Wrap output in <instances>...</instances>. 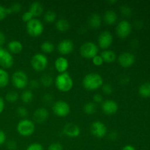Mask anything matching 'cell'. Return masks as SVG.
Masks as SVG:
<instances>
[{
  "mask_svg": "<svg viewBox=\"0 0 150 150\" xmlns=\"http://www.w3.org/2000/svg\"><path fill=\"white\" fill-rule=\"evenodd\" d=\"M12 82L17 89H24L29 83L27 75L22 70H17L12 76Z\"/></svg>",
  "mask_w": 150,
  "mask_h": 150,
  "instance_id": "52a82bcc",
  "label": "cell"
},
{
  "mask_svg": "<svg viewBox=\"0 0 150 150\" xmlns=\"http://www.w3.org/2000/svg\"><path fill=\"white\" fill-rule=\"evenodd\" d=\"M52 109L54 114L60 117H66L70 112V105L67 102L63 100H58L54 103Z\"/></svg>",
  "mask_w": 150,
  "mask_h": 150,
  "instance_id": "ba28073f",
  "label": "cell"
},
{
  "mask_svg": "<svg viewBox=\"0 0 150 150\" xmlns=\"http://www.w3.org/2000/svg\"><path fill=\"white\" fill-rule=\"evenodd\" d=\"M63 133L70 138H76L81 134V129L74 123H67L63 128Z\"/></svg>",
  "mask_w": 150,
  "mask_h": 150,
  "instance_id": "5bb4252c",
  "label": "cell"
},
{
  "mask_svg": "<svg viewBox=\"0 0 150 150\" xmlns=\"http://www.w3.org/2000/svg\"><path fill=\"white\" fill-rule=\"evenodd\" d=\"M135 56L129 52H123L119 56V64L123 67H129L133 65L135 62Z\"/></svg>",
  "mask_w": 150,
  "mask_h": 150,
  "instance_id": "4fadbf2b",
  "label": "cell"
},
{
  "mask_svg": "<svg viewBox=\"0 0 150 150\" xmlns=\"http://www.w3.org/2000/svg\"><path fill=\"white\" fill-rule=\"evenodd\" d=\"M13 63H14V59H13V55L11 53L6 50L4 54L0 57V65L3 68H10L13 66Z\"/></svg>",
  "mask_w": 150,
  "mask_h": 150,
  "instance_id": "e0dca14e",
  "label": "cell"
},
{
  "mask_svg": "<svg viewBox=\"0 0 150 150\" xmlns=\"http://www.w3.org/2000/svg\"><path fill=\"white\" fill-rule=\"evenodd\" d=\"M5 98L8 102L14 103L17 101L18 99V94L16 91H9L6 94Z\"/></svg>",
  "mask_w": 150,
  "mask_h": 150,
  "instance_id": "1f68e13d",
  "label": "cell"
},
{
  "mask_svg": "<svg viewBox=\"0 0 150 150\" xmlns=\"http://www.w3.org/2000/svg\"><path fill=\"white\" fill-rule=\"evenodd\" d=\"M56 28L58 31L62 32H67L70 29V22L65 18H60L56 22Z\"/></svg>",
  "mask_w": 150,
  "mask_h": 150,
  "instance_id": "cb8c5ba5",
  "label": "cell"
},
{
  "mask_svg": "<svg viewBox=\"0 0 150 150\" xmlns=\"http://www.w3.org/2000/svg\"><path fill=\"white\" fill-rule=\"evenodd\" d=\"M17 131L21 136L27 137L33 134L35 130V125L34 122L28 119L21 120L17 125Z\"/></svg>",
  "mask_w": 150,
  "mask_h": 150,
  "instance_id": "3957f363",
  "label": "cell"
},
{
  "mask_svg": "<svg viewBox=\"0 0 150 150\" xmlns=\"http://www.w3.org/2000/svg\"><path fill=\"white\" fill-rule=\"evenodd\" d=\"M48 61L46 56L40 53L35 54L31 59V64L32 68L38 72L45 70L48 65Z\"/></svg>",
  "mask_w": 150,
  "mask_h": 150,
  "instance_id": "5b68a950",
  "label": "cell"
},
{
  "mask_svg": "<svg viewBox=\"0 0 150 150\" xmlns=\"http://www.w3.org/2000/svg\"><path fill=\"white\" fill-rule=\"evenodd\" d=\"M139 92L141 96L143 98H149L150 97V82H146L141 85L139 89Z\"/></svg>",
  "mask_w": 150,
  "mask_h": 150,
  "instance_id": "484cf974",
  "label": "cell"
},
{
  "mask_svg": "<svg viewBox=\"0 0 150 150\" xmlns=\"http://www.w3.org/2000/svg\"><path fill=\"white\" fill-rule=\"evenodd\" d=\"M74 48V44L71 40L64 39L59 42L58 45L59 52L63 55L69 54L73 51Z\"/></svg>",
  "mask_w": 150,
  "mask_h": 150,
  "instance_id": "9a60e30c",
  "label": "cell"
},
{
  "mask_svg": "<svg viewBox=\"0 0 150 150\" xmlns=\"http://www.w3.org/2000/svg\"><path fill=\"white\" fill-rule=\"evenodd\" d=\"M48 116H49V114L46 108H38L33 113V120L35 122L42 124L48 120Z\"/></svg>",
  "mask_w": 150,
  "mask_h": 150,
  "instance_id": "2e32d148",
  "label": "cell"
},
{
  "mask_svg": "<svg viewBox=\"0 0 150 150\" xmlns=\"http://www.w3.org/2000/svg\"><path fill=\"white\" fill-rule=\"evenodd\" d=\"M7 48L9 50V52H11L12 54H18L21 53L23 50V44L18 40H11L7 44Z\"/></svg>",
  "mask_w": 150,
  "mask_h": 150,
  "instance_id": "d6986e66",
  "label": "cell"
},
{
  "mask_svg": "<svg viewBox=\"0 0 150 150\" xmlns=\"http://www.w3.org/2000/svg\"><path fill=\"white\" fill-rule=\"evenodd\" d=\"M7 15H8V13H7V7L0 4V21L5 18L6 16H7Z\"/></svg>",
  "mask_w": 150,
  "mask_h": 150,
  "instance_id": "b9f144b4",
  "label": "cell"
},
{
  "mask_svg": "<svg viewBox=\"0 0 150 150\" xmlns=\"http://www.w3.org/2000/svg\"><path fill=\"white\" fill-rule=\"evenodd\" d=\"M5 51H6V50L4 49V48H3L2 47H0V57H1V56L4 54V52H5Z\"/></svg>",
  "mask_w": 150,
  "mask_h": 150,
  "instance_id": "f5cc1de1",
  "label": "cell"
},
{
  "mask_svg": "<svg viewBox=\"0 0 150 150\" xmlns=\"http://www.w3.org/2000/svg\"><path fill=\"white\" fill-rule=\"evenodd\" d=\"M132 26L130 22L126 20L120 21L116 27V33L120 38H125L130 34Z\"/></svg>",
  "mask_w": 150,
  "mask_h": 150,
  "instance_id": "30bf717a",
  "label": "cell"
},
{
  "mask_svg": "<svg viewBox=\"0 0 150 150\" xmlns=\"http://www.w3.org/2000/svg\"><path fill=\"white\" fill-rule=\"evenodd\" d=\"M29 11L32 13L34 17H38L43 12V6L40 1H34L30 5Z\"/></svg>",
  "mask_w": 150,
  "mask_h": 150,
  "instance_id": "ffe728a7",
  "label": "cell"
},
{
  "mask_svg": "<svg viewBox=\"0 0 150 150\" xmlns=\"http://www.w3.org/2000/svg\"><path fill=\"white\" fill-rule=\"evenodd\" d=\"M40 83H41V84L43 86L45 87H49L53 83V79L51 77V75L49 74H43L40 78Z\"/></svg>",
  "mask_w": 150,
  "mask_h": 150,
  "instance_id": "f1b7e54d",
  "label": "cell"
},
{
  "mask_svg": "<svg viewBox=\"0 0 150 150\" xmlns=\"http://www.w3.org/2000/svg\"><path fill=\"white\" fill-rule=\"evenodd\" d=\"M54 65L57 71L59 72L60 73H65L69 67L68 60L64 57H60L55 60Z\"/></svg>",
  "mask_w": 150,
  "mask_h": 150,
  "instance_id": "ac0fdd59",
  "label": "cell"
},
{
  "mask_svg": "<svg viewBox=\"0 0 150 150\" xmlns=\"http://www.w3.org/2000/svg\"><path fill=\"white\" fill-rule=\"evenodd\" d=\"M10 10H11L12 13H17L18 12L21 11L22 8V6L20 3L18 2H14L13 4H11V6L10 7Z\"/></svg>",
  "mask_w": 150,
  "mask_h": 150,
  "instance_id": "8d00e7d4",
  "label": "cell"
},
{
  "mask_svg": "<svg viewBox=\"0 0 150 150\" xmlns=\"http://www.w3.org/2000/svg\"><path fill=\"white\" fill-rule=\"evenodd\" d=\"M98 46L92 42H86L81 46L80 54L86 59H92L98 55Z\"/></svg>",
  "mask_w": 150,
  "mask_h": 150,
  "instance_id": "8992f818",
  "label": "cell"
},
{
  "mask_svg": "<svg viewBox=\"0 0 150 150\" xmlns=\"http://www.w3.org/2000/svg\"><path fill=\"white\" fill-rule=\"evenodd\" d=\"M122 150H136V148L132 145H125V146H123Z\"/></svg>",
  "mask_w": 150,
  "mask_h": 150,
  "instance_id": "816d5d0a",
  "label": "cell"
},
{
  "mask_svg": "<svg viewBox=\"0 0 150 150\" xmlns=\"http://www.w3.org/2000/svg\"><path fill=\"white\" fill-rule=\"evenodd\" d=\"M16 113H17V114L19 116V117H22V118H23V117H26L28 115L27 109L23 106L18 107V108H17V110H16Z\"/></svg>",
  "mask_w": 150,
  "mask_h": 150,
  "instance_id": "d590c367",
  "label": "cell"
},
{
  "mask_svg": "<svg viewBox=\"0 0 150 150\" xmlns=\"http://www.w3.org/2000/svg\"><path fill=\"white\" fill-rule=\"evenodd\" d=\"M130 79L127 76H122L120 78V83H122V84H127L128 83Z\"/></svg>",
  "mask_w": 150,
  "mask_h": 150,
  "instance_id": "7dc6e473",
  "label": "cell"
},
{
  "mask_svg": "<svg viewBox=\"0 0 150 150\" xmlns=\"http://www.w3.org/2000/svg\"><path fill=\"white\" fill-rule=\"evenodd\" d=\"M42 103L46 105H50L53 103L54 100V97L51 93H45V95L42 96Z\"/></svg>",
  "mask_w": 150,
  "mask_h": 150,
  "instance_id": "d6a6232c",
  "label": "cell"
},
{
  "mask_svg": "<svg viewBox=\"0 0 150 150\" xmlns=\"http://www.w3.org/2000/svg\"><path fill=\"white\" fill-rule=\"evenodd\" d=\"M101 108L103 113L108 115H112L116 114L118 111L119 105L116 101L113 100H106L102 103Z\"/></svg>",
  "mask_w": 150,
  "mask_h": 150,
  "instance_id": "7c38bea8",
  "label": "cell"
},
{
  "mask_svg": "<svg viewBox=\"0 0 150 150\" xmlns=\"http://www.w3.org/2000/svg\"><path fill=\"white\" fill-rule=\"evenodd\" d=\"M94 102L97 103H100L103 102V98L100 94H95L93 96Z\"/></svg>",
  "mask_w": 150,
  "mask_h": 150,
  "instance_id": "ee69618b",
  "label": "cell"
},
{
  "mask_svg": "<svg viewBox=\"0 0 150 150\" xmlns=\"http://www.w3.org/2000/svg\"><path fill=\"white\" fill-rule=\"evenodd\" d=\"M57 13L54 10H48L44 15V20L47 23H53L57 19Z\"/></svg>",
  "mask_w": 150,
  "mask_h": 150,
  "instance_id": "4dcf8cb0",
  "label": "cell"
},
{
  "mask_svg": "<svg viewBox=\"0 0 150 150\" xmlns=\"http://www.w3.org/2000/svg\"><path fill=\"white\" fill-rule=\"evenodd\" d=\"M97 106L95 103L89 102L83 105V111L86 114H93L96 112Z\"/></svg>",
  "mask_w": 150,
  "mask_h": 150,
  "instance_id": "f546056e",
  "label": "cell"
},
{
  "mask_svg": "<svg viewBox=\"0 0 150 150\" xmlns=\"http://www.w3.org/2000/svg\"><path fill=\"white\" fill-rule=\"evenodd\" d=\"M100 56L103 61L108 63L113 62L117 59V54L114 51H111V50H105L101 53Z\"/></svg>",
  "mask_w": 150,
  "mask_h": 150,
  "instance_id": "603a6c76",
  "label": "cell"
},
{
  "mask_svg": "<svg viewBox=\"0 0 150 150\" xmlns=\"http://www.w3.org/2000/svg\"><path fill=\"white\" fill-rule=\"evenodd\" d=\"M34 16H32V13L29 11H26L25 13H23V14L22 15V20L24 22L28 23L29 21H30L32 19H33Z\"/></svg>",
  "mask_w": 150,
  "mask_h": 150,
  "instance_id": "ab89813d",
  "label": "cell"
},
{
  "mask_svg": "<svg viewBox=\"0 0 150 150\" xmlns=\"http://www.w3.org/2000/svg\"><path fill=\"white\" fill-rule=\"evenodd\" d=\"M5 41H6L5 35H4L1 31H0V47H1V45H4Z\"/></svg>",
  "mask_w": 150,
  "mask_h": 150,
  "instance_id": "c3c4849f",
  "label": "cell"
},
{
  "mask_svg": "<svg viewBox=\"0 0 150 150\" xmlns=\"http://www.w3.org/2000/svg\"><path fill=\"white\" fill-rule=\"evenodd\" d=\"M117 138H118V133L116 131H112L109 134V139L112 141L117 140Z\"/></svg>",
  "mask_w": 150,
  "mask_h": 150,
  "instance_id": "681fc988",
  "label": "cell"
},
{
  "mask_svg": "<svg viewBox=\"0 0 150 150\" xmlns=\"http://www.w3.org/2000/svg\"><path fill=\"white\" fill-rule=\"evenodd\" d=\"M40 85V81L38 80H32L30 82H29V86L32 89H36L39 87Z\"/></svg>",
  "mask_w": 150,
  "mask_h": 150,
  "instance_id": "f6af8a7d",
  "label": "cell"
},
{
  "mask_svg": "<svg viewBox=\"0 0 150 150\" xmlns=\"http://www.w3.org/2000/svg\"><path fill=\"white\" fill-rule=\"evenodd\" d=\"M104 21L108 25H112L117 21V14L113 10H108L104 14Z\"/></svg>",
  "mask_w": 150,
  "mask_h": 150,
  "instance_id": "7402d4cb",
  "label": "cell"
},
{
  "mask_svg": "<svg viewBox=\"0 0 150 150\" xmlns=\"http://www.w3.org/2000/svg\"><path fill=\"white\" fill-rule=\"evenodd\" d=\"M9 74L4 69L0 68V88L7 86L9 83Z\"/></svg>",
  "mask_w": 150,
  "mask_h": 150,
  "instance_id": "d4e9b609",
  "label": "cell"
},
{
  "mask_svg": "<svg viewBox=\"0 0 150 150\" xmlns=\"http://www.w3.org/2000/svg\"><path fill=\"white\" fill-rule=\"evenodd\" d=\"M34 95L31 90H24L21 93V99L25 103H29L33 100Z\"/></svg>",
  "mask_w": 150,
  "mask_h": 150,
  "instance_id": "4316f807",
  "label": "cell"
},
{
  "mask_svg": "<svg viewBox=\"0 0 150 150\" xmlns=\"http://www.w3.org/2000/svg\"><path fill=\"white\" fill-rule=\"evenodd\" d=\"M101 87H102V91L105 95H111L114 92V88L112 85L109 83H104Z\"/></svg>",
  "mask_w": 150,
  "mask_h": 150,
  "instance_id": "e575fe53",
  "label": "cell"
},
{
  "mask_svg": "<svg viewBox=\"0 0 150 150\" xmlns=\"http://www.w3.org/2000/svg\"><path fill=\"white\" fill-rule=\"evenodd\" d=\"M26 31L27 33L32 37L40 36L43 32L44 26L42 22L37 18H33L26 23Z\"/></svg>",
  "mask_w": 150,
  "mask_h": 150,
  "instance_id": "277c9868",
  "label": "cell"
},
{
  "mask_svg": "<svg viewBox=\"0 0 150 150\" xmlns=\"http://www.w3.org/2000/svg\"><path fill=\"white\" fill-rule=\"evenodd\" d=\"M120 12H121L122 14L125 17H128L130 16L132 14V9L130 8L129 6L127 5H122L120 7Z\"/></svg>",
  "mask_w": 150,
  "mask_h": 150,
  "instance_id": "836d02e7",
  "label": "cell"
},
{
  "mask_svg": "<svg viewBox=\"0 0 150 150\" xmlns=\"http://www.w3.org/2000/svg\"><path fill=\"white\" fill-rule=\"evenodd\" d=\"M4 109V101L1 97H0V114L2 113Z\"/></svg>",
  "mask_w": 150,
  "mask_h": 150,
  "instance_id": "f907efd6",
  "label": "cell"
},
{
  "mask_svg": "<svg viewBox=\"0 0 150 150\" xmlns=\"http://www.w3.org/2000/svg\"><path fill=\"white\" fill-rule=\"evenodd\" d=\"M48 150H63V146L60 143L55 142L49 145Z\"/></svg>",
  "mask_w": 150,
  "mask_h": 150,
  "instance_id": "60d3db41",
  "label": "cell"
},
{
  "mask_svg": "<svg viewBox=\"0 0 150 150\" xmlns=\"http://www.w3.org/2000/svg\"><path fill=\"white\" fill-rule=\"evenodd\" d=\"M6 142V134L4 131L0 130V145H2Z\"/></svg>",
  "mask_w": 150,
  "mask_h": 150,
  "instance_id": "bcb514c9",
  "label": "cell"
},
{
  "mask_svg": "<svg viewBox=\"0 0 150 150\" xmlns=\"http://www.w3.org/2000/svg\"><path fill=\"white\" fill-rule=\"evenodd\" d=\"M98 45L103 49H108L113 42L112 34L108 31H103L98 37Z\"/></svg>",
  "mask_w": 150,
  "mask_h": 150,
  "instance_id": "8fae6325",
  "label": "cell"
},
{
  "mask_svg": "<svg viewBox=\"0 0 150 150\" xmlns=\"http://www.w3.org/2000/svg\"><path fill=\"white\" fill-rule=\"evenodd\" d=\"M88 23L90 26L91 28L92 29H98L101 26L102 23V18H101L100 16L97 13H94V14L91 15L90 17L89 18L88 20Z\"/></svg>",
  "mask_w": 150,
  "mask_h": 150,
  "instance_id": "44dd1931",
  "label": "cell"
},
{
  "mask_svg": "<svg viewBox=\"0 0 150 150\" xmlns=\"http://www.w3.org/2000/svg\"><path fill=\"white\" fill-rule=\"evenodd\" d=\"M7 149L10 150H15L17 148V143L14 140H10L7 143Z\"/></svg>",
  "mask_w": 150,
  "mask_h": 150,
  "instance_id": "7bdbcfd3",
  "label": "cell"
},
{
  "mask_svg": "<svg viewBox=\"0 0 150 150\" xmlns=\"http://www.w3.org/2000/svg\"><path fill=\"white\" fill-rule=\"evenodd\" d=\"M92 62L96 66H101L103 64L104 61L100 55H96L92 58Z\"/></svg>",
  "mask_w": 150,
  "mask_h": 150,
  "instance_id": "f35d334b",
  "label": "cell"
},
{
  "mask_svg": "<svg viewBox=\"0 0 150 150\" xmlns=\"http://www.w3.org/2000/svg\"><path fill=\"white\" fill-rule=\"evenodd\" d=\"M40 48L44 53H46V54H50V53H52L54 51V45L50 41H44L40 45Z\"/></svg>",
  "mask_w": 150,
  "mask_h": 150,
  "instance_id": "83f0119b",
  "label": "cell"
},
{
  "mask_svg": "<svg viewBox=\"0 0 150 150\" xmlns=\"http://www.w3.org/2000/svg\"><path fill=\"white\" fill-rule=\"evenodd\" d=\"M92 134L97 138H103L107 133V127L103 122L95 121L92 123L90 126Z\"/></svg>",
  "mask_w": 150,
  "mask_h": 150,
  "instance_id": "9c48e42d",
  "label": "cell"
},
{
  "mask_svg": "<svg viewBox=\"0 0 150 150\" xmlns=\"http://www.w3.org/2000/svg\"><path fill=\"white\" fill-rule=\"evenodd\" d=\"M108 3L109 4H114V3H117V1L116 0H110V1H108Z\"/></svg>",
  "mask_w": 150,
  "mask_h": 150,
  "instance_id": "db71d44e",
  "label": "cell"
},
{
  "mask_svg": "<svg viewBox=\"0 0 150 150\" xmlns=\"http://www.w3.org/2000/svg\"><path fill=\"white\" fill-rule=\"evenodd\" d=\"M55 84L57 89L62 92H69L73 86V81L68 73H60L55 80Z\"/></svg>",
  "mask_w": 150,
  "mask_h": 150,
  "instance_id": "7a4b0ae2",
  "label": "cell"
},
{
  "mask_svg": "<svg viewBox=\"0 0 150 150\" xmlns=\"http://www.w3.org/2000/svg\"><path fill=\"white\" fill-rule=\"evenodd\" d=\"M26 150H44L43 146L42 144L39 143H33L31 144L26 148Z\"/></svg>",
  "mask_w": 150,
  "mask_h": 150,
  "instance_id": "74e56055",
  "label": "cell"
},
{
  "mask_svg": "<svg viewBox=\"0 0 150 150\" xmlns=\"http://www.w3.org/2000/svg\"><path fill=\"white\" fill-rule=\"evenodd\" d=\"M82 83L87 90H96L103 86V79L98 73H91L84 76Z\"/></svg>",
  "mask_w": 150,
  "mask_h": 150,
  "instance_id": "6da1fadb",
  "label": "cell"
}]
</instances>
